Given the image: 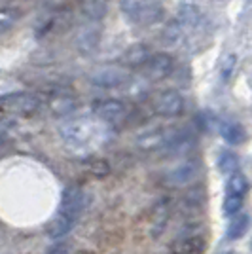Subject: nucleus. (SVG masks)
<instances>
[{
    "label": "nucleus",
    "instance_id": "obj_1",
    "mask_svg": "<svg viewBox=\"0 0 252 254\" xmlns=\"http://www.w3.org/2000/svg\"><path fill=\"white\" fill-rule=\"evenodd\" d=\"M59 135L70 150L78 154H89L93 150L101 148L108 140L110 129H108V124L101 118L80 116L63 122L59 127Z\"/></svg>",
    "mask_w": 252,
    "mask_h": 254
},
{
    "label": "nucleus",
    "instance_id": "obj_2",
    "mask_svg": "<svg viewBox=\"0 0 252 254\" xmlns=\"http://www.w3.org/2000/svg\"><path fill=\"white\" fill-rule=\"evenodd\" d=\"M122 11L127 15V19L137 25H154L161 21L163 17V6L156 0H124Z\"/></svg>",
    "mask_w": 252,
    "mask_h": 254
},
{
    "label": "nucleus",
    "instance_id": "obj_3",
    "mask_svg": "<svg viewBox=\"0 0 252 254\" xmlns=\"http://www.w3.org/2000/svg\"><path fill=\"white\" fill-rule=\"evenodd\" d=\"M40 106H42L40 97L27 91H15L0 97V110L13 116H32L40 110Z\"/></svg>",
    "mask_w": 252,
    "mask_h": 254
},
{
    "label": "nucleus",
    "instance_id": "obj_4",
    "mask_svg": "<svg viewBox=\"0 0 252 254\" xmlns=\"http://www.w3.org/2000/svg\"><path fill=\"white\" fill-rule=\"evenodd\" d=\"M152 110L161 118H175L180 116L184 110V99L177 89H161L154 93L152 101Z\"/></svg>",
    "mask_w": 252,
    "mask_h": 254
},
{
    "label": "nucleus",
    "instance_id": "obj_5",
    "mask_svg": "<svg viewBox=\"0 0 252 254\" xmlns=\"http://www.w3.org/2000/svg\"><path fill=\"white\" fill-rule=\"evenodd\" d=\"M91 84L99 85V87H106V89H114V87H122L129 80L126 66L124 64H105V66H97L93 72L89 74Z\"/></svg>",
    "mask_w": 252,
    "mask_h": 254
},
{
    "label": "nucleus",
    "instance_id": "obj_6",
    "mask_svg": "<svg viewBox=\"0 0 252 254\" xmlns=\"http://www.w3.org/2000/svg\"><path fill=\"white\" fill-rule=\"evenodd\" d=\"M93 116L101 118L108 126H116L127 118V106L118 99H99L93 105Z\"/></svg>",
    "mask_w": 252,
    "mask_h": 254
},
{
    "label": "nucleus",
    "instance_id": "obj_7",
    "mask_svg": "<svg viewBox=\"0 0 252 254\" xmlns=\"http://www.w3.org/2000/svg\"><path fill=\"white\" fill-rule=\"evenodd\" d=\"M85 207V193L80 186H68L64 188L63 197H61V205H59V214H64L70 220H78L80 214Z\"/></svg>",
    "mask_w": 252,
    "mask_h": 254
},
{
    "label": "nucleus",
    "instance_id": "obj_8",
    "mask_svg": "<svg viewBox=\"0 0 252 254\" xmlns=\"http://www.w3.org/2000/svg\"><path fill=\"white\" fill-rule=\"evenodd\" d=\"M175 68V61L167 53H156L150 57V61L144 64V76L148 80H163L167 78Z\"/></svg>",
    "mask_w": 252,
    "mask_h": 254
},
{
    "label": "nucleus",
    "instance_id": "obj_9",
    "mask_svg": "<svg viewBox=\"0 0 252 254\" xmlns=\"http://www.w3.org/2000/svg\"><path fill=\"white\" fill-rule=\"evenodd\" d=\"M205 249H207L205 237L189 235V237H182L171 245L169 254H205Z\"/></svg>",
    "mask_w": 252,
    "mask_h": 254
},
{
    "label": "nucleus",
    "instance_id": "obj_10",
    "mask_svg": "<svg viewBox=\"0 0 252 254\" xmlns=\"http://www.w3.org/2000/svg\"><path fill=\"white\" fill-rule=\"evenodd\" d=\"M152 53L146 44H135L131 48H127V52L122 55V64L129 68H144V64L150 61Z\"/></svg>",
    "mask_w": 252,
    "mask_h": 254
},
{
    "label": "nucleus",
    "instance_id": "obj_11",
    "mask_svg": "<svg viewBox=\"0 0 252 254\" xmlns=\"http://www.w3.org/2000/svg\"><path fill=\"white\" fill-rule=\"evenodd\" d=\"M195 177H197V167L193 163H184L177 169L169 171L165 175V184L171 188H180V186L189 184Z\"/></svg>",
    "mask_w": 252,
    "mask_h": 254
},
{
    "label": "nucleus",
    "instance_id": "obj_12",
    "mask_svg": "<svg viewBox=\"0 0 252 254\" xmlns=\"http://www.w3.org/2000/svg\"><path fill=\"white\" fill-rule=\"evenodd\" d=\"M50 110L55 116H68L76 110V99L66 91H57L50 99Z\"/></svg>",
    "mask_w": 252,
    "mask_h": 254
},
{
    "label": "nucleus",
    "instance_id": "obj_13",
    "mask_svg": "<svg viewBox=\"0 0 252 254\" xmlns=\"http://www.w3.org/2000/svg\"><path fill=\"white\" fill-rule=\"evenodd\" d=\"M74 220H70V218H66L64 214H59L57 212V216L53 218L52 222L48 224V228H46V233H48V237L50 239H63L66 233H70V230L74 228Z\"/></svg>",
    "mask_w": 252,
    "mask_h": 254
},
{
    "label": "nucleus",
    "instance_id": "obj_14",
    "mask_svg": "<svg viewBox=\"0 0 252 254\" xmlns=\"http://www.w3.org/2000/svg\"><path fill=\"white\" fill-rule=\"evenodd\" d=\"M220 135L226 142L230 144H243L247 140V131L243 129L239 124H233V122H220Z\"/></svg>",
    "mask_w": 252,
    "mask_h": 254
},
{
    "label": "nucleus",
    "instance_id": "obj_15",
    "mask_svg": "<svg viewBox=\"0 0 252 254\" xmlns=\"http://www.w3.org/2000/svg\"><path fill=\"white\" fill-rule=\"evenodd\" d=\"M76 44H78V50L82 53L93 52L95 46L99 44V31H95V27H84V29H80L78 36H76Z\"/></svg>",
    "mask_w": 252,
    "mask_h": 254
},
{
    "label": "nucleus",
    "instance_id": "obj_16",
    "mask_svg": "<svg viewBox=\"0 0 252 254\" xmlns=\"http://www.w3.org/2000/svg\"><path fill=\"white\" fill-rule=\"evenodd\" d=\"M201 23V11L193 4H184L179 13V25L182 29H195Z\"/></svg>",
    "mask_w": 252,
    "mask_h": 254
},
{
    "label": "nucleus",
    "instance_id": "obj_17",
    "mask_svg": "<svg viewBox=\"0 0 252 254\" xmlns=\"http://www.w3.org/2000/svg\"><path fill=\"white\" fill-rule=\"evenodd\" d=\"M226 191H228V195L243 197V195L249 191V180H247V177L241 175V173H233L230 179H228Z\"/></svg>",
    "mask_w": 252,
    "mask_h": 254
},
{
    "label": "nucleus",
    "instance_id": "obj_18",
    "mask_svg": "<svg viewBox=\"0 0 252 254\" xmlns=\"http://www.w3.org/2000/svg\"><path fill=\"white\" fill-rule=\"evenodd\" d=\"M247 230H249V216L239 212L231 218L230 226H228V237L230 239H239L247 233Z\"/></svg>",
    "mask_w": 252,
    "mask_h": 254
},
{
    "label": "nucleus",
    "instance_id": "obj_19",
    "mask_svg": "<svg viewBox=\"0 0 252 254\" xmlns=\"http://www.w3.org/2000/svg\"><path fill=\"white\" fill-rule=\"evenodd\" d=\"M237 156L233 154V152H228V150H224L220 154V158H218V169L220 173H231L233 175V171L237 169Z\"/></svg>",
    "mask_w": 252,
    "mask_h": 254
},
{
    "label": "nucleus",
    "instance_id": "obj_20",
    "mask_svg": "<svg viewBox=\"0 0 252 254\" xmlns=\"http://www.w3.org/2000/svg\"><path fill=\"white\" fill-rule=\"evenodd\" d=\"M87 171L91 175H95V177H105V175L110 173V165H108V161H105V159L97 158V159H91L87 163Z\"/></svg>",
    "mask_w": 252,
    "mask_h": 254
},
{
    "label": "nucleus",
    "instance_id": "obj_21",
    "mask_svg": "<svg viewBox=\"0 0 252 254\" xmlns=\"http://www.w3.org/2000/svg\"><path fill=\"white\" fill-rule=\"evenodd\" d=\"M243 207V197H237V195H228L226 199H224V212L228 214V216H235V214H239Z\"/></svg>",
    "mask_w": 252,
    "mask_h": 254
},
{
    "label": "nucleus",
    "instance_id": "obj_22",
    "mask_svg": "<svg viewBox=\"0 0 252 254\" xmlns=\"http://www.w3.org/2000/svg\"><path fill=\"white\" fill-rule=\"evenodd\" d=\"M15 19H17V13H15L13 10H2L0 11V34L8 31L11 25L15 23Z\"/></svg>",
    "mask_w": 252,
    "mask_h": 254
},
{
    "label": "nucleus",
    "instance_id": "obj_23",
    "mask_svg": "<svg viewBox=\"0 0 252 254\" xmlns=\"http://www.w3.org/2000/svg\"><path fill=\"white\" fill-rule=\"evenodd\" d=\"M233 66H235V55L226 57V61H224V64H222V78H224V80H228V78H230Z\"/></svg>",
    "mask_w": 252,
    "mask_h": 254
},
{
    "label": "nucleus",
    "instance_id": "obj_24",
    "mask_svg": "<svg viewBox=\"0 0 252 254\" xmlns=\"http://www.w3.org/2000/svg\"><path fill=\"white\" fill-rule=\"evenodd\" d=\"M46 254H70V247L66 243H55L53 247L48 249Z\"/></svg>",
    "mask_w": 252,
    "mask_h": 254
},
{
    "label": "nucleus",
    "instance_id": "obj_25",
    "mask_svg": "<svg viewBox=\"0 0 252 254\" xmlns=\"http://www.w3.org/2000/svg\"><path fill=\"white\" fill-rule=\"evenodd\" d=\"M0 146H2V137H0Z\"/></svg>",
    "mask_w": 252,
    "mask_h": 254
},
{
    "label": "nucleus",
    "instance_id": "obj_26",
    "mask_svg": "<svg viewBox=\"0 0 252 254\" xmlns=\"http://www.w3.org/2000/svg\"><path fill=\"white\" fill-rule=\"evenodd\" d=\"M224 254H235V253H224Z\"/></svg>",
    "mask_w": 252,
    "mask_h": 254
}]
</instances>
